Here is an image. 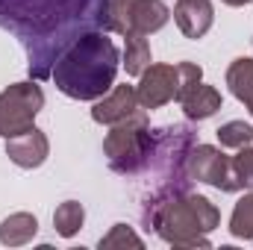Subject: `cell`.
Listing matches in <instances>:
<instances>
[{"label":"cell","instance_id":"cell-21","mask_svg":"<svg viewBox=\"0 0 253 250\" xmlns=\"http://www.w3.org/2000/svg\"><path fill=\"white\" fill-rule=\"evenodd\" d=\"M233 171L239 177L242 188H253V147H242L239 156H233Z\"/></svg>","mask_w":253,"mask_h":250},{"label":"cell","instance_id":"cell-17","mask_svg":"<svg viewBox=\"0 0 253 250\" xmlns=\"http://www.w3.org/2000/svg\"><path fill=\"white\" fill-rule=\"evenodd\" d=\"M83 221H85V209L77 200H65L62 206L53 212V227H56V233L65 236V239L77 236L80 227H83Z\"/></svg>","mask_w":253,"mask_h":250},{"label":"cell","instance_id":"cell-3","mask_svg":"<svg viewBox=\"0 0 253 250\" xmlns=\"http://www.w3.org/2000/svg\"><path fill=\"white\" fill-rule=\"evenodd\" d=\"M197 144L194 129L189 124H174V126H159L150 132V150L147 162L141 171H150L153 186L150 194L141 200V221L147 224L150 215L171 197L186 194L191 177H189V153Z\"/></svg>","mask_w":253,"mask_h":250},{"label":"cell","instance_id":"cell-16","mask_svg":"<svg viewBox=\"0 0 253 250\" xmlns=\"http://www.w3.org/2000/svg\"><path fill=\"white\" fill-rule=\"evenodd\" d=\"M124 65L129 77H141V71L150 65V44L144 36L138 33H126V50H124Z\"/></svg>","mask_w":253,"mask_h":250},{"label":"cell","instance_id":"cell-19","mask_svg":"<svg viewBox=\"0 0 253 250\" xmlns=\"http://www.w3.org/2000/svg\"><path fill=\"white\" fill-rule=\"evenodd\" d=\"M218 141L221 147H233V150H242L253 141V126L245 121H230L218 129Z\"/></svg>","mask_w":253,"mask_h":250},{"label":"cell","instance_id":"cell-2","mask_svg":"<svg viewBox=\"0 0 253 250\" xmlns=\"http://www.w3.org/2000/svg\"><path fill=\"white\" fill-rule=\"evenodd\" d=\"M121 53L106 30L83 33L62 56L56 59L50 80L56 88L74 100H97L115 85Z\"/></svg>","mask_w":253,"mask_h":250},{"label":"cell","instance_id":"cell-13","mask_svg":"<svg viewBox=\"0 0 253 250\" xmlns=\"http://www.w3.org/2000/svg\"><path fill=\"white\" fill-rule=\"evenodd\" d=\"M180 103H183V112H186L189 121H203V118H212L221 109V94L212 85L197 83L191 91H186L180 97Z\"/></svg>","mask_w":253,"mask_h":250},{"label":"cell","instance_id":"cell-7","mask_svg":"<svg viewBox=\"0 0 253 250\" xmlns=\"http://www.w3.org/2000/svg\"><path fill=\"white\" fill-rule=\"evenodd\" d=\"M189 177L209 183V186L221 188V191H239L242 183L233 171V159L224 156L218 147L212 144H194L189 153Z\"/></svg>","mask_w":253,"mask_h":250},{"label":"cell","instance_id":"cell-18","mask_svg":"<svg viewBox=\"0 0 253 250\" xmlns=\"http://www.w3.org/2000/svg\"><path fill=\"white\" fill-rule=\"evenodd\" d=\"M230 233L236 239H248L253 242V194H245L236 209H233V218H230Z\"/></svg>","mask_w":253,"mask_h":250},{"label":"cell","instance_id":"cell-5","mask_svg":"<svg viewBox=\"0 0 253 250\" xmlns=\"http://www.w3.org/2000/svg\"><path fill=\"white\" fill-rule=\"evenodd\" d=\"M147 150H150V126L144 112H132L129 118L118 121L103 138V153L109 159V168L124 177H132L144 168Z\"/></svg>","mask_w":253,"mask_h":250},{"label":"cell","instance_id":"cell-23","mask_svg":"<svg viewBox=\"0 0 253 250\" xmlns=\"http://www.w3.org/2000/svg\"><path fill=\"white\" fill-rule=\"evenodd\" d=\"M126 3H132V0H109V18H112V15H118ZM106 33H109V24H106Z\"/></svg>","mask_w":253,"mask_h":250},{"label":"cell","instance_id":"cell-24","mask_svg":"<svg viewBox=\"0 0 253 250\" xmlns=\"http://www.w3.org/2000/svg\"><path fill=\"white\" fill-rule=\"evenodd\" d=\"M227 6H245V3H251V0H224Z\"/></svg>","mask_w":253,"mask_h":250},{"label":"cell","instance_id":"cell-14","mask_svg":"<svg viewBox=\"0 0 253 250\" xmlns=\"http://www.w3.org/2000/svg\"><path fill=\"white\" fill-rule=\"evenodd\" d=\"M36 233H39V221H36V215H30V212H15V215H9V218L0 224V242H3L6 248H21V245H27Z\"/></svg>","mask_w":253,"mask_h":250},{"label":"cell","instance_id":"cell-12","mask_svg":"<svg viewBox=\"0 0 253 250\" xmlns=\"http://www.w3.org/2000/svg\"><path fill=\"white\" fill-rule=\"evenodd\" d=\"M135 109H138L135 85H118L109 97H103L100 103H94L91 118H94L97 124H118V121L129 118Z\"/></svg>","mask_w":253,"mask_h":250},{"label":"cell","instance_id":"cell-15","mask_svg":"<svg viewBox=\"0 0 253 250\" xmlns=\"http://www.w3.org/2000/svg\"><path fill=\"white\" fill-rule=\"evenodd\" d=\"M227 85H230V91L251 109L253 115V59H236V62L230 65V71H227Z\"/></svg>","mask_w":253,"mask_h":250},{"label":"cell","instance_id":"cell-10","mask_svg":"<svg viewBox=\"0 0 253 250\" xmlns=\"http://www.w3.org/2000/svg\"><path fill=\"white\" fill-rule=\"evenodd\" d=\"M50 153L47 135L42 129H27L15 138H6V156L18 165V168H39Z\"/></svg>","mask_w":253,"mask_h":250},{"label":"cell","instance_id":"cell-6","mask_svg":"<svg viewBox=\"0 0 253 250\" xmlns=\"http://www.w3.org/2000/svg\"><path fill=\"white\" fill-rule=\"evenodd\" d=\"M42 106H44V91L36 83H15L6 91H0V135L15 138L33 129V121Z\"/></svg>","mask_w":253,"mask_h":250},{"label":"cell","instance_id":"cell-4","mask_svg":"<svg viewBox=\"0 0 253 250\" xmlns=\"http://www.w3.org/2000/svg\"><path fill=\"white\" fill-rule=\"evenodd\" d=\"M218 224H221V212L215 209V203L186 191L180 197L165 200L144 227L159 233L174 248H209L206 233H212Z\"/></svg>","mask_w":253,"mask_h":250},{"label":"cell","instance_id":"cell-22","mask_svg":"<svg viewBox=\"0 0 253 250\" xmlns=\"http://www.w3.org/2000/svg\"><path fill=\"white\" fill-rule=\"evenodd\" d=\"M177 77H180V88H177V100H180L186 91H191L203 80V71H200V65H194V62H180L177 65Z\"/></svg>","mask_w":253,"mask_h":250},{"label":"cell","instance_id":"cell-11","mask_svg":"<svg viewBox=\"0 0 253 250\" xmlns=\"http://www.w3.org/2000/svg\"><path fill=\"white\" fill-rule=\"evenodd\" d=\"M212 3L209 0H177L174 21L186 39H203L212 27Z\"/></svg>","mask_w":253,"mask_h":250},{"label":"cell","instance_id":"cell-9","mask_svg":"<svg viewBox=\"0 0 253 250\" xmlns=\"http://www.w3.org/2000/svg\"><path fill=\"white\" fill-rule=\"evenodd\" d=\"M177 88H180V77L174 65H147L141 71V83L135 85V94L144 109H159L177 97Z\"/></svg>","mask_w":253,"mask_h":250},{"label":"cell","instance_id":"cell-1","mask_svg":"<svg viewBox=\"0 0 253 250\" xmlns=\"http://www.w3.org/2000/svg\"><path fill=\"white\" fill-rule=\"evenodd\" d=\"M109 0H0V30L27 50L30 77L47 80L56 59L91 30H106Z\"/></svg>","mask_w":253,"mask_h":250},{"label":"cell","instance_id":"cell-20","mask_svg":"<svg viewBox=\"0 0 253 250\" xmlns=\"http://www.w3.org/2000/svg\"><path fill=\"white\" fill-rule=\"evenodd\" d=\"M112 248H141V239L126 224H115L112 233L100 239V250H112Z\"/></svg>","mask_w":253,"mask_h":250},{"label":"cell","instance_id":"cell-8","mask_svg":"<svg viewBox=\"0 0 253 250\" xmlns=\"http://www.w3.org/2000/svg\"><path fill=\"white\" fill-rule=\"evenodd\" d=\"M171 12L162 0H132L126 3L118 15L109 18V33H138V36H150L156 30H162L168 24Z\"/></svg>","mask_w":253,"mask_h":250}]
</instances>
